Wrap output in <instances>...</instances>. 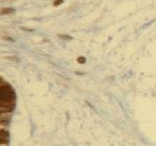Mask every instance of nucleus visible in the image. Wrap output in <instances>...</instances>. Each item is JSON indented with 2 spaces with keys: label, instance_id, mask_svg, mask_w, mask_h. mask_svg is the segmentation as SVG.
<instances>
[{
  "label": "nucleus",
  "instance_id": "obj_1",
  "mask_svg": "<svg viewBox=\"0 0 156 146\" xmlns=\"http://www.w3.org/2000/svg\"><path fill=\"white\" fill-rule=\"evenodd\" d=\"M15 92L8 83L1 85V104H14L15 102Z\"/></svg>",
  "mask_w": 156,
  "mask_h": 146
},
{
  "label": "nucleus",
  "instance_id": "obj_2",
  "mask_svg": "<svg viewBox=\"0 0 156 146\" xmlns=\"http://www.w3.org/2000/svg\"><path fill=\"white\" fill-rule=\"evenodd\" d=\"M14 110V104H1L0 105V111L1 113H8V112H12Z\"/></svg>",
  "mask_w": 156,
  "mask_h": 146
},
{
  "label": "nucleus",
  "instance_id": "obj_3",
  "mask_svg": "<svg viewBox=\"0 0 156 146\" xmlns=\"http://www.w3.org/2000/svg\"><path fill=\"white\" fill-rule=\"evenodd\" d=\"M0 141H1V144H6L9 141V134L8 131L1 130L0 131Z\"/></svg>",
  "mask_w": 156,
  "mask_h": 146
},
{
  "label": "nucleus",
  "instance_id": "obj_4",
  "mask_svg": "<svg viewBox=\"0 0 156 146\" xmlns=\"http://www.w3.org/2000/svg\"><path fill=\"white\" fill-rule=\"evenodd\" d=\"M16 10L15 8H12V7H7V8H2L1 9V15H7V14H12L14 13Z\"/></svg>",
  "mask_w": 156,
  "mask_h": 146
},
{
  "label": "nucleus",
  "instance_id": "obj_5",
  "mask_svg": "<svg viewBox=\"0 0 156 146\" xmlns=\"http://www.w3.org/2000/svg\"><path fill=\"white\" fill-rule=\"evenodd\" d=\"M58 36L62 39H66V40H70V39H72V36H70V35H67V34H58Z\"/></svg>",
  "mask_w": 156,
  "mask_h": 146
},
{
  "label": "nucleus",
  "instance_id": "obj_6",
  "mask_svg": "<svg viewBox=\"0 0 156 146\" xmlns=\"http://www.w3.org/2000/svg\"><path fill=\"white\" fill-rule=\"evenodd\" d=\"M63 2H64V0H55L54 3H53V5H54L55 7H57V6L61 5V4L63 3Z\"/></svg>",
  "mask_w": 156,
  "mask_h": 146
},
{
  "label": "nucleus",
  "instance_id": "obj_7",
  "mask_svg": "<svg viewBox=\"0 0 156 146\" xmlns=\"http://www.w3.org/2000/svg\"><path fill=\"white\" fill-rule=\"evenodd\" d=\"M78 62H79V63L80 64H83L84 63V62H86V58H84V57H79V58H78Z\"/></svg>",
  "mask_w": 156,
  "mask_h": 146
}]
</instances>
